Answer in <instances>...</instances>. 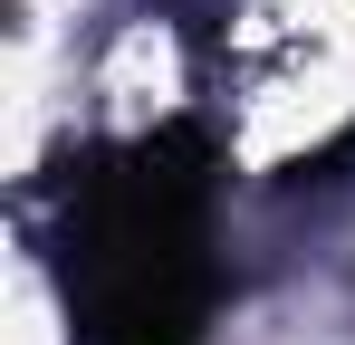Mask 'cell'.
I'll list each match as a JSON object with an SVG mask.
<instances>
[{"label":"cell","mask_w":355,"mask_h":345,"mask_svg":"<svg viewBox=\"0 0 355 345\" xmlns=\"http://www.w3.org/2000/svg\"><path fill=\"white\" fill-rule=\"evenodd\" d=\"M211 134L154 125L58 172V288L77 345H202L211 336Z\"/></svg>","instance_id":"obj_1"}]
</instances>
